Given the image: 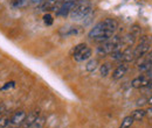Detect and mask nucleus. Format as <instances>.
Listing matches in <instances>:
<instances>
[{"label":"nucleus","instance_id":"9d476101","mask_svg":"<svg viewBox=\"0 0 152 128\" xmlns=\"http://www.w3.org/2000/svg\"><path fill=\"white\" fill-rule=\"evenodd\" d=\"M150 82H151V79L148 78V77L144 74V76L136 77V78L132 80L131 85H132V88H134V89H143V88L148 86V84H149Z\"/></svg>","mask_w":152,"mask_h":128},{"label":"nucleus","instance_id":"f03ea898","mask_svg":"<svg viewBox=\"0 0 152 128\" xmlns=\"http://www.w3.org/2000/svg\"><path fill=\"white\" fill-rule=\"evenodd\" d=\"M91 8L93 5L90 0H76L73 9L69 13L70 19L74 21H81L91 13Z\"/></svg>","mask_w":152,"mask_h":128},{"label":"nucleus","instance_id":"393cba45","mask_svg":"<svg viewBox=\"0 0 152 128\" xmlns=\"http://www.w3.org/2000/svg\"><path fill=\"white\" fill-rule=\"evenodd\" d=\"M46 0H29V4L33 5V6H40L45 2Z\"/></svg>","mask_w":152,"mask_h":128},{"label":"nucleus","instance_id":"412c9836","mask_svg":"<svg viewBox=\"0 0 152 128\" xmlns=\"http://www.w3.org/2000/svg\"><path fill=\"white\" fill-rule=\"evenodd\" d=\"M130 33H132L134 36H140V33H142V29H140V27L139 26H137V25H134L132 26V28H131V30H130Z\"/></svg>","mask_w":152,"mask_h":128},{"label":"nucleus","instance_id":"b1692460","mask_svg":"<svg viewBox=\"0 0 152 128\" xmlns=\"http://www.w3.org/2000/svg\"><path fill=\"white\" fill-rule=\"evenodd\" d=\"M14 85H15V83L14 82H8V83H6L2 88H1V91H6V90H11V89H13L14 88Z\"/></svg>","mask_w":152,"mask_h":128},{"label":"nucleus","instance_id":"a878e982","mask_svg":"<svg viewBox=\"0 0 152 128\" xmlns=\"http://www.w3.org/2000/svg\"><path fill=\"white\" fill-rule=\"evenodd\" d=\"M145 61H146V62H149V63H151V64H152V51H151V53H149L148 55L145 56Z\"/></svg>","mask_w":152,"mask_h":128},{"label":"nucleus","instance_id":"20e7f679","mask_svg":"<svg viewBox=\"0 0 152 128\" xmlns=\"http://www.w3.org/2000/svg\"><path fill=\"white\" fill-rule=\"evenodd\" d=\"M150 47H151V37L146 36V35L140 37V40H139L137 47L133 49L134 59H137V58H139V57H143V56L146 55V54L149 53V50H150Z\"/></svg>","mask_w":152,"mask_h":128},{"label":"nucleus","instance_id":"0eeeda50","mask_svg":"<svg viewBox=\"0 0 152 128\" xmlns=\"http://www.w3.org/2000/svg\"><path fill=\"white\" fill-rule=\"evenodd\" d=\"M63 0H46L42 5H40V11H55L56 12L60 7V5L62 4Z\"/></svg>","mask_w":152,"mask_h":128},{"label":"nucleus","instance_id":"f257e3e1","mask_svg":"<svg viewBox=\"0 0 152 128\" xmlns=\"http://www.w3.org/2000/svg\"><path fill=\"white\" fill-rule=\"evenodd\" d=\"M118 28V23L115 19H105L97 23L95 27L89 32V37L95 40L97 42H104L109 40L111 36H114L115 32Z\"/></svg>","mask_w":152,"mask_h":128},{"label":"nucleus","instance_id":"5701e85b","mask_svg":"<svg viewBox=\"0 0 152 128\" xmlns=\"http://www.w3.org/2000/svg\"><path fill=\"white\" fill-rule=\"evenodd\" d=\"M53 17L50 15V14H46L45 17H43V22L47 25V26H52L53 25Z\"/></svg>","mask_w":152,"mask_h":128},{"label":"nucleus","instance_id":"6ab92c4d","mask_svg":"<svg viewBox=\"0 0 152 128\" xmlns=\"http://www.w3.org/2000/svg\"><path fill=\"white\" fill-rule=\"evenodd\" d=\"M45 122H46V118L45 116H39L38 119L34 121V124L29 128H43Z\"/></svg>","mask_w":152,"mask_h":128},{"label":"nucleus","instance_id":"7ed1b4c3","mask_svg":"<svg viewBox=\"0 0 152 128\" xmlns=\"http://www.w3.org/2000/svg\"><path fill=\"white\" fill-rule=\"evenodd\" d=\"M123 47L122 44V37L119 35H114L109 40L104 41L98 48H97V54L99 56H107L110 55L111 53H114L116 50H121V48Z\"/></svg>","mask_w":152,"mask_h":128},{"label":"nucleus","instance_id":"dca6fc26","mask_svg":"<svg viewBox=\"0 0 152 128\" xmlns=\"http://www.w3.org/2000/svg\"><path fill=\"white\" fill-rule=\"evenodd\" d=\"M133 118L131 115H129V116H125L124 119H123V121H122V124H121V126L119 128H130L132 126L133 124Z\"/></svg>","mask_w":152,"mask_h":128},{"label":"nucleus","instance_id":"a211bd4d","mask_svg":"<svg viewBox=\"0 0 152 128\" xmlns=\"http://www.w3.org/2000/svg\"><path fill=\"white\" fill-rule=\"evenodd\" d=\"M110 69H111V67H110L109 63H104V64H102V65L99 67L101 76H102V77H107V76L109 74V72H110Z\"/></svg>","mask_w":152,"mask_h":128},{"label":"nucleus","instance_id":"f3484780","mask_svg":"<svg viewBox=\"0 0 152 128\" xmlns=\"http://www.w3.org/2000/svg\"><path fill=\"white\" fill-rule=\"evenodd\" d=\"M97 65H98V61L97 59H90L86 65V70L89 71V72H93L97 69Z\"/></svg>","mask_w":152,"mask_h":128},{"label":"nucleus","instance_id":"39448f33","mask_svg":"<svg viewBox=\"0 0 152 128\" xmlns=\"http://www.w3.org/2000/svg\"><path fill=\"white\" fill-rule=\"evenodd\" d=\"M91 54H93L91 49L89 47H87V44H84V43L77 44L73 49V57L76 62H84V61L89 59Z\"/></svg>","mask_w":152,"mask_h":128},{"label":"nucleus","instance_id":"f8f14e48","mask_svg":"<svg viewBox=\"0 0 152 128\" xmlns=\"http://www.w3.org/2000/svg\"><path fill=\"white\" fill-rule=\"evenodd\" d=\"M134 59L133 56V49H131V47H126L124 50H122V62L124 63H130Z\"/></svg>","mask_w":152,"mask_h":128},{"label":"nucleus","instance_id":"4468645a","mask_svg":"<svg viewBox=\"0 0 152 128\" xmlns=\"http://www.w3.org/2000/svg\"><path fill=\"white\" fill-rule=\"evenodd\" d=\"M145 115H146V112L140 108V110L133 111L132 115H131V116L133 118V120H136V121H140V120H142V119H143Z\"/></svg>","mask_w":152,"mask_h":128},{"label":"nucleus","instance_id":"1a4fd4ad","mask_svg":"<svg viewBox=\"0 0 152 128\" xmlns=\"http://www.w3.org/2000/svg\"><path fill=\"white\" fill-rule=\"evenodd\" d=\"M128 70H129V65L126 64V63H121L116 69L114 70V72H113V79L114 80H118V79H121V78H123L126 72H128Z\"/></svg>","mask_w":152,"mask_h":128},{"label":"nucleus","instance_id":"2eb2a0df","mask_svg":"<svg viewBox=\"0 0 152 128\" xmlns=\"http://www.w3.org/2000/svg\"><path fill=\"white\" fill-rule=\"evenodd\" d=\"M10 119L11 116L8 114H1L0 115V128H7L10 125Z\"/></svg>","mask_w":152,"mask_h":128},{"label":"nucleus","instance_id":"c85d7f7f","mask_svg":"<svg viewBox=\"0 0 152 128\" xmlns=\"http://www.w3.org/2000/svg\"><path fill=\"white\" fill-rule=\"evenodd\" d=\"M145 112H146V115H148L149 118H152V106H150L149 110H146Z\"/></svg>","mask_w":152,"mask_h":128},{"label":"nucleus","instance_id":"ddd939ff","mask_svg":"<svg viewBox=\"0 0 152 128\" xmlns=\"http://www.w3.org/2000/svg\"><path fill=\"white\" fill-rule=\"evenodd\" d=\"M137 40V36H134L132 33H128L124 37H122V44L125 47H132Z\"/></svg>","mask_w":152,"mask_h":128},{"label":"nucleus","instance_id":"423d86ee","mask_svg":"<svg viewBox=\"0 0 152 128\" xmlns=\"http://www.w3.org/2000/svg\"><path fill=\"white\" fill-rule=\"evenodd\" d=\"M26 118V112L25 111H17L11 115L10 119V128H20L23 124V120Z\"/></svg>","mask_w":152,"mask_h":128},{"label":"nucleus","instance_id":"6e6552de","mask_svg":"<svg viewBox=\"0 0 152 128\" xmlns=\"http://www.w3.org/2000/svg\"><path fill=\"white\" fill-rule=\"evenodd\" d=\"M39 116H40V112L39 110H34L32 111V112H29L28 114H26V118H25V120H23V124H22V128H29L33 124H34V121L38 119Z\"/></svg>","mask_w":152,"mask_h":128},{"label":"nucleus","instance_id":"4be33fe9","mask_svg":"<svg viewBox=\"0 0 152 128\" xmlns=\"http://www.w3.org/2000/svg\"><path fill=\"white\" fill-rule=\"evenodd\" d=\"M110 55H111V58L114 61H121L122 59V49L121 50H116L114 53H111Z\"/></svg>","mask_w":152,"mask_h":128},{"label":"nucleus","instance_id":"cd10ccee","mask_svg":"<svg viewBox=\"0 0 152 128\" xmlns=\"http://www.w3.org/2000/svg\"><path fill=\"white\" fill-rule=\"evenodd\" d=\"M5 112H6V106L4 104H0V115L4 114Z\"/></svg>","mask_w":152,"mask_h":128},{"label":"nucleus","instance_id":"bb28decb","mask_svg":"<svg viewBox=\"0 0 152 128\" xmlns=\"http://www.w3.org/2000/svg\"><path fill=\"white\" fill-rule=\"evenodd\" d=\"M144 101H148V99H145V98H142V99H139V100L137 101V105H138V106H142V105L146 104V103H144Z\"/></svg>","mask_w":152,"mask_h":128},{"label":"nucleus","instance_id":"c756f323","mask_svg":"<svg viewBox=\"0 0 152 128\" xmlns=\"http://www.w3.org/2000/svg\"><path fill=\"white\" fill-rule=\"evenodd\" d=\"M148 104H149L150 106H152V95L149 98V99H148Z\"/></svg>","mask_w":152,"mask_h":128},{"label":"nucleus","instance_id":"9b49d317","mask_svg":"<svg viewBox=\"0 0 152 128\" xmlns=\"http://www.w3.org/2000/svg\"><path fill=\"white\" fill-rule=\"evenodd\" d=\"M82 33V28L81 27H63L61 30H60V34L62 36L68 37V36H73V35H78Z\"/></svg>","mask_w":152,"mask_h":128},{"label":"nucleus","instance_id":"aec40b11","mask_svg":"<svg viewBox=\"0 0 152 128\" xmlns=\"http://www.w3.org/2000/svg\"><path fill=\"white\" fill-rule=\"evenodd\" d=\"M12 4H13L14 7L21 8V7H26L29 4V0H13Z\"/></svg>","mask_w":152,"mask_h":128}]
</instances>
